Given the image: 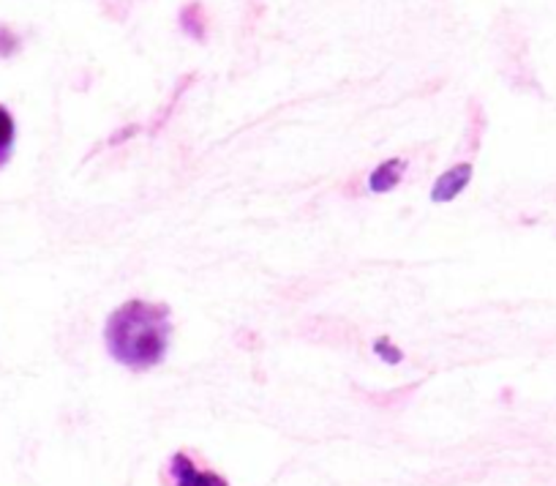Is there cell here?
<instances>
[{"label":"cell","instance_id":"6da1fadb","mask_svg":"<svg viewBox=\"0 0 556 486\" xmlns=\"http://www.w3.org/2000/svg\"><path fill=\"white\" fill-rule=\"evenodd\" d=\"M173 312L167 303L134 298L117 307L104 325L106 352L131 372H148L167 358Z\"/></svg>","mask_w":556,"mask_h":486},{"label":"cell","instance_id":"7a4b0ae2","mask_svg":"<svg viewBox=\"0 0 556 486\" xmlns=\"http://www.w3.org/2000/svg\"><path fill=\"white\" fill-rule=\"evenodd\" d=\"M167 473L173 486H229V481L222 473L202 468L194 453L189 451L173 453V459L167 464Z\"/></svg>","mask_w":556,"mask_h":486},{"label":"cell","instance_id":"3957f363","mask_svg":"<svg viewBox=\"0 0 556 486\" xmlns=\"http://www.w3.org/2000/svg\"><path fill=\"white\" fill-rule=\"evenodd\" d=\"M472 180V164H456V167L445 170V173L437 178L434 189H431V200L434 202H451L462 195L464 189Z\"/></svg>","mask_w":556,"mask_h":486},{"label":"cell","instance_id":"277c9868","mask_svg":"<svg viewBox=\"0 0 556 486\" xmlns=\"http://www.w3.org/2000/svg\"><path fill=\"white\" fill-rule=\"evenodd\" d=\"M404 170V159H388V162H382L371 175H368V189H371L374 195H388V191H393L395 186L401 184Z\"/></svg>","mask_w":556,"mask_h":486},{"label":"cell","instance_id":"5b68a950","mask_svg":"<svg viewBox=\"0 0 556 486\" xmlns=\"http://www.w3.org/2000/svg\"><path fill=\"white\" fill-rule=\"evenodd\" d=\"M14 137H17V126H14L12 112L0 104V167H7L9 159H12Z\"/></svg>","mask_w":556,"mask_h":486},{"label":"cell","instance_id":"8992f818","mask_svg":"<svg viewBox=\"0 0 556 486\" xmlns=\"http://www.w3.org/2000/svg\"><path fill=\"white\" fill-rule=\"evenodd\" d=\"M180 28H184L189 36H194L197 41L205 39L207 23H205V14H202L200 3H191V7H186L184 12H180Z\"/></svg>","mask_w":556,"mask_h":486},{"label":"cell","instance_id":"52a82bcc","mask_svg":"<svg viewBox=\"0 0 556 486\" xmlns=\"http://www.w3.org/2000/svg\"><path fill=\"white\" fill-rule=\"evenodd\" d=\"M374 356H377L379 361L388 363V366H399V363L404 361V350L395 347V341L388 339V336H379V339L374 341Z\"/></svg>","mask_w":556,"mask_h":486}]
</instances>
